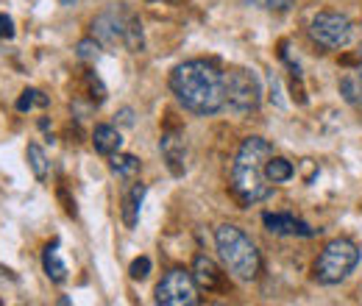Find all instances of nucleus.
Here are the masks:
<instances>
[{
  "label": "nucleus",
  "instance_id": "4be33fe9",
  "mask_svg": "<svg viewBox=\"0 0 362 306\" xmlns=\"http://www.w3.org/2000/svg\"><path fill=\"white\" fill-rule=\"evenodd\" d=\"M87 87H90L95 103H103V100H106V87L100 84V78H98L95 73H87Z\"/></svg>",
  "mask_w": 362,
  "mask_h": 306
},
{
  "label": "nucleus",
  "instance_id": "a211bd4d",
  "mask_svg": "<svg viewBox=\"0 0 362 306\" xmlns=\"http://www.w3.org/2000/svg\"><path fill=\"white\" fill-rule=\"evenodd\" d=\"M112 173L123 181H132L136 173H139V159L132 156V153H115L112 156Z\"/></svg>",
  "mask_w": 362,
  "mask_h": 306
},
{
  "label": "nucleus",
  "instance_id": "9b49d317",
  "mask_svg": "<svg viewBox=\"0 0 362 306\" xmlns=\"http://www.w3.org/2000/svg\"><path fill=\"white\" fill-rule=\"evenodd\" d=\"M159 151H162V156H165V162H168L170 173H173V175L184 173L187 139H184V134H181L179 129H170V131L162 134V139H159Z\"/></svg>",
  "mask_w": 362,
  "mask_h": 306
},
{
  "label": "nucleus",
  "instance_id": "423d86ee",
  "mask_svg": "<svg viewBox=\"0 0 362 306\" xmlns=\"http://www.w3.org/2000/svg\"><path fill=\"white\" fill-rule=\"evenodd\" d=\"M223 92H226V106L237 114H251L259 109L262 100L259 78L245 67H231L223 73Z\"/></svg>",
  "mask_w": 362,
  "mask_h": 306
},
{
  "label": "nucleus",
  "instance_id": "f03ea898",
  "mask_svg": "<svg viewBox=\"0 0 362 306\" xmlns=\"http://www.w3.org/2000/svg\"><path fill=\"white\" fill-rule=\"evenodd\" d=\"M273 156V145L262 136L243 139L231 165V195L240 206H254L271 198V184L265 178V162Z\"/></svg>",
  "mask_w": 362,
  "mask_h": 306
},
{
  "label": "nucleus",
  "instance_id": "aec40b11",
  "mask_svg": "<svg viewBox=\"0 0 362 306\" xmlns=\"http://www.w3.org/2000/svg\"><path fill=\"white\" fill-rule=\"evenodd\" d=\"M78 59H84V61H95L98 59V53H100V42L95 40V37H87V40H81L78 42Z\"/></svg>",
  "mask_w": 362,
  "mask_h": 306
},
{
  "label": "nucleus",
  "instance_id": "39448f33",
  "mask_svg": "<svg viewBox=\"0 0 362 306\" xmlns=\"http://www.w3.org/2000/svg\"><path fill=\"white\" fill-rule=\"evenodd\" d=\"M357 264H360V248L351 240L337 237V240H332V242L323 245V251L317 254L313 273H315V278L320 284L332 287V284L346 281L354 273Z\"/></svg>",
  "mask_w": 362,
  "mask_h": 306
},
{
  "label": "nucleus",
  "instance_id": "412c9836",
  "mask_svg": "<svg viewBox=\"0 0 362 306\" xmlns=\"http://www.w3.org/2000/svg\"><path fill=\"white\" fill-rule=\"evenodd\" d=\"M129 276L134 281H145L151 276V259L148 257H136L134 262H132V267H129Z\"/></svg>",
  "mask_w": 362,
  "mask_h": 306
},
{
  "label": "nucleus",
  "instance_id": "cd10ccee",
  "mask_svg": "<svg viewBox=\"0 0 362 306\" xmlns=\"http://www.w3.org/2000/svg\"><path fill=\"white\" fill-rule=\"evenodd\" d=\"M357 61H360V67H357V70L362 73V45H360V50H357Z\"/></svg>",
  "mask_w": 362,
  "mask_h": 306
},
{
  "label": "nucleus",
  "instance_id": "bb28decb",
  "mask_svg": "<svg viewBox=\"0 0 362 306\" xmlns=\"http://www.w3.org/2000/svg\"><path fill=\"white\" fill-rule=\"evenodd\" d=\"M59 3H62V6H64V8H70V6H76V3H78V0H59Z\"/></svg>",
  "mask_w": 362,
  "mask_h": 306
},
{
  "label": "nucleus",
  "instance_id": "f3484780",
  "mask_svg": "<svg viewBox=\"0 0 362 306\" xmlns=\"http://www.w3.org/2000/svg\"><path fill=\"white\" fill-rule=\"evenodd\" d=\"M25 159H28L31 170H34V175H37V181H47V175H50V162H47L45 151H42L37 142H31V145H28Z\"/></svg>",
  "mask_w": 362,
  "mask_h": 306
},
{
  "label": "nucleus",
  "instance_id": "6e6552de",
  "mask_svg": "<svg viewBox=\"0 0 362 306\" xmlns=\"http://www.w3.org/2000/svg\"><path fill=\"white\" fill-rule=\"evenodd\" d=\"M201 301L198 284L192 273H184L179 267L168 270L165 278L156 284V304L162 306H195Z\"/></svg>",
  "mask_w": 362,
  "mask_h": 306
},
{
  "label": "nucleus",
  "instance_id": "1a4fd4ad",
  "mask_svg": "<svg viewBox=\"0 0 362 306\" xmlns=\"http://www.w3.org/2000/svg\"><path fill=\"white\" fill-rule=\"evenodd\" d=\"M262 223H265V228L273 231V234H284V237H315V228L310 223L293 218L287 212H265Z\"/></svg>",
  "mask_w": 362,
  "mask_h": 306
},
{
  "label": "nucleus",
  "instance_id": "ddd939ff",
  "mask_svg": "<svg viewBox=\"0 0 362 306\" xmlns=\"http://www.w3.org/2000/svg\"><path fill=\"white\" fill-rule=\"evenodd\" d=\"M42 267H45L47 278L53 284H64L67 281V264L62 259V251H59V242H50L42 251Z\"/></svg>",
  "mask_w": 362,
  "mask_h": 306
},
{
  "label": "nucleus",
  "instance_id": "f8f14e48",
  "mask_svg": "<svg viewBox=\"0 0 362 306\" xmlns=\"http://www.w3.org/2000/svg\"><path fill=\"white\" fill-rule=\"evenodd\" d=\"M92 145H95L98 153L115 156V153H120V148H123V134L117 131L115 126L100 123V126H95V131H92Z\"/></svg>",
  "mask_w": 362,
  "mask_h": 306
},
{
  "label": "nucleus",
  "instance_id": "b1692460",
  "mask_svg": "<svg viewBox=\"0 0 362 306\" xmlns=\"http://www.w3.org/2000/svg\"><path fill=\"white\" fill-rule=\"evenodd\" d=\"M0 40H14V20L8 14H0Z\"/></svg>",
  "mask_w": 362,
  "mask_h": 306
},
{
  "label": "nucleus",
  "instance_id": "5701e85b",
  "mask_svg": "<svg viewBox=\"0 0 362 306\" xmlns=\"http://www.w3.org/2000/svg\"><path fill=\"white\" fill-rule=\"evenodd\" d=\"M259 8H273V11H287L293 6V0H251Z\"/></svg>",
  "mask_w": 362,
  "mask_h": 306
},
{
  "label": "nucleus",
  "instance_id": "9d476101",
  "mask_svg": "<svg viewBox=\"0 0 362 306\" xmlns=\"http://www.w3.org/2000/svg\"><path fill=\"white\" fill-rule=\"evenodd\" d=\"M192 278H195V284H198V290H206V293H221L223 287H226V278H223V273H221V267L212 262L209 257H204V254H198L195 259H192Z\"/></svg>",
  "mask_w": 362,
  "mask_h": 306
},
{
  "label": "nucleus",
  "instance_id": "a878e982",
  "mask_svg": "<svg viewBox=\"0 0 362 306\" xmlns=\"http://www.w3.org/2000/svg\"><path fill=\"white\" fill-rule=\"evenodd\" d=\"M0 278H14V273H11V270H6V267H0Z\"/></svg>",
  "mask_w": 362,
  "mask_h": 306
},
{
  "label": "nucleus",
  "instance_id": "c85d7f7f",
  "mask_svg": "<svg viewBox=\"0 0 362 306\" xmlns=\"http://www.w3.org/2000/svg\"><path fill=\"white\" fill-rule=\"evenodd\" d=\"M360 301H362V284H360Z\"/></svg>",
  "mask_w": 362,
  "mask_h": 306
},
{
  "label": "nucleus",
  "instance_id": "f257e3e1",
  "mask_svg": "<svg viewBox=\"0 0 362 306\" xmlns=\"http://www.w3.org/2000/svg\"><path fill=\"white\" fill-rule=\"evenodd\" d=\"M170 89L181 106L198 117L218 114L226 106L223 73L204 59H189L179 64L170 76Z\"/></svg>",
  "mask_w": 362,
  "mask_h": 306
},
{
  "label": "nucleus",
  "instance_id": "6ab92c4d",
  "mask_svg": "<svg viewBox=\"0 0 362 306\" xmlns=\"http://www.w3.org/2000/svg\"><path fill=\"white\" fill-rule=\"evenodd\" d=\"M45 109L50 106V98L40 89H23V95L17 98V112H31V109Z\"/></svg>",
  "mask_w": 362,
  "mask_h": 306
},
{
  "label": "nucleus",
  "instance_id": "393cba45",
  "mask_svg": "<svg viewBox=\"0 0 362 306\" xmlns=\"http://www.w3.org/2000/svg\"><path fill=\"white\" fill-rule=\"evenodd\" d=\"M120 123H123V126H134V117H132V109H123V112H120Z\"/></svg>",
  "mask_w": 362,
  "mask_h": 306
},
{
  "label": "nucleus",
  "instance_id": "7ed1b4c3",
  "mask_svg": "<svg viewBox=\"0 0 362 306\" xmlns=\"http://www.w3.org/2000/svg\"><path fill=\"white\" fill-rule=\"evenodd\" d=\"M215 245L221 251V259L226 264V270L234 278H240V281L259 278V273H262V257H259L257 245L251 242V237L243 228H237L231 223L218 225L215 228Z\"/></svg>",
  "mask_w": 362,
  "mask_h": 306
},
{
  "label": "nucleus",
  "instance_id": "0eeeda50",
  "mask_svg": "<svg viewBox=\"0 0 362 306\" xmlns=\"http://www.w3.org/2000/svg\"><path fill=\"white\" fill-rule=\"evenodd\" d=\"M310 37L326 50H343L354 37V25L346 14L337 11H320L310 23Z\"/></svg>",
  "mask_w": 362,
  "mask_h": 306
},
{
  "label": "nucleus",
  "instance_id": "4468645a",
  "mask_svg": "<svg viewBox=\"0 0 362 306\" xmlns=\"http://www.w3.org/2000/svg\"><path fill=\"white\" fill-rule=\"evenodd\" d=\"M145 184H134L126 195H123V223H126V228H134L136 220H139V209H142V201H145Z\"/></svg>",
  "mask_w": 362,
  "mask_h": 306
},
{
  "label": "nucleus",
  "instance_id": "2eb2a0df",
  "mask_svg": "<svg viewBox=\"0 0 362 306\" xmlns=\"http://www.w3.org/2000/svg\"><path fill=\"white\" fill-rule=\"evenodd\" d=\"M340 95L346 103L351 106H360L362 109V73L360 70H351L340 78Z\"/></svg>",
  "mask_w": 362,
  "mask_h": 306
},
{
  "label": "nucleus",
  "instance_id": "dca6fc26",
  "mask_svg": "<svg viewBox=\"0 0 362 306\" xmlns=\"http://www.w3.org/2000/svg\"><path fill=\"white\" fill-rule=\"evenodd\" d=\"M296 175V167H293V162H287L284 156H271L268 162H265V178L271 181V184H284V181H290Z\"/></svg>",
  "mask_w": 362,
  "mask_h": 306
},
{
  "label": "nucleus",
  "instance_id": "20e7f679",
  "mask_svg": "<svg viewBox=\"0 0 362 306\" xmlns=\"http://www.w3.org/2000/svg\"><path fill=\"white\" fill-rule=\"evenodd\" d=\"M92 37L100 42V47L115 50L126 47L132 53L142 50V25L134 11L123 6H106L95 20H92Z\"/></svg>",
  "mask_w": 362,
  "mask_h": 306
}]
</instances>
